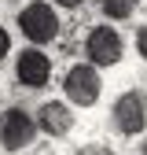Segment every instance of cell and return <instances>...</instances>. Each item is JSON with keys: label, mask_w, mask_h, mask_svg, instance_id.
<instances>
[{"label": "cell", "mask_w": 147, "mask_h": 155, "mask_svg": "<svg viewBox=\"0 0 147 155\" xmlns=\"http://www.w3.org/2000/svg\"><path fill=\"white\" fill-rule=\"evenodd\" d=\"M18 30H22L33 45H48L59 37V15H55L52 4L37 0V4H26L18 11Z\"/></svg>", "instance_id": "6da1fadb"}, {"label": "cell", "mask_w": 147, "mask_h": 155, "mask_svg": "<svg viewBox=\"0 0 147 155\" xmlns=\"http://www.w3.org/2000/svg\"><path fill=\"white\" fill-rule=\"evenodd\" d=\"M37 118L26 111V107H8L4 114H0V144H4L8 151H22L26 144H33L37 137Z\"/></svg>", "instance_id": "7a4b0ae2"}, {"label": "cell", "mask_w": 147, "mask_h": 155, "mask_svg": "<svg viewBox=\"0 0 147 155\" xmlns=\"http://www.w3.org/2000/svg\"><path fill=\"white\" fill-rule=\"evenodd\" d=\"M99 70L92 67V63H77V67H70L66 78H63V92H66V100L70 104H77V107H92L99 100Z\"/></svg>", "instance_id": "3957f363"}, {"label": "cell", "mask_w": 147, "mask_h": 155, "mask_svg": "<svg viewBox=\"0 0 147 155\" xmlns=\"http://www.w3.org/2000/svg\"><path fill=\"white\" fill-rule=\"evenodd\" d=\"M121 33H114L110 26H96V30H88V41H85V55H88V63L92 67H114L121 63Z\"/></svg>", "instance_id": "277c9868"}, {"label": "cell", "mask_w": 147, "mask_h": 155, "mask_svg": "<svg viewBox=\"0 0 147 155\" xmlns=\"http://www.w3.org/2000/svg\"><path fill=\"white\" fill-rule=\"evenodd\" d=\"M110 118H114V126L125 133V137L143 133V126H147V96L143 92H121L114 111H110Z\"/></svg>", "instance_id": "5b68a950"}, {"label": "cell", "mask_w": 147, "mask_h": 155, "mask_svg": "<svg viewBox=\"0 0 147 155\" xmlns=\"http://www.w3.org/2000/svg\"><path fill=\"white\" fill-rule=\"evenodd\" d=\"M15 74H18V81L30 85V89H44L52 81V59L41 52V48H26L22 55H18V63H15Z\"/></svg>", "instance_id": "8992f818"}, {"label": "cell", "mask_w": 147, "mask_h": 155, "mask_svg": "<svg viewBox=\"0 0 147 155\" xmlns=\"http://www.w3.org/2000/svg\"><path fill=\"white\" fill-rule=\"evenodd\" d=\"M37 126H41V133H48V137H66V133L74 129V114H70L66 104L48 100L41 111H37Z\"/></svg>", "instance_id": "52a82bcc"}, {"label": "cell", "mask_w": 147, "mask_h": 155, "mask_svg": "<svg viewBox=\"0 0 147 155\" xmlns=\"http://www.w3.org/2000/svg\"><path fill=\"white\" fill-rule=\"evenodd\" d=\"M99 11L107 18H114V22H121V18H129L136 11V0H99Z\"/></svg>", "instance_id": "ba28073f"}, {"label": "cell", "mask_w": 147, "mask_h": 155, "mask_svg": "<svg viewBox=\"0 0 147 155\" xmlns=\"http://www.w3.org/2000/svg\"><path fill=\"white\" fill-rule=\"evenodd\" d=\"M136 52L143 55V63H147V26H140V30H136Z\"/></svg>", "instance_id": "9c48e42d"}, {"label": "cell", "mask_w": 147, "mask_h": 155, "mask_svg": "<svg viewBox=\"0 0 147 155\" xmlns=\"http://www.w3.org/2000/svg\"><path fill=\"white\" fill-rule=\"evenodd\" d=\"M77 155H114V151L103 144H85V148H77Z\"/></svg>", "instance_id": "30bf717a"}, {"label": "cell", "mask_w": 147, "mask_h": 155, "mask_svg": "<svg viewBox=\"0 0 147 155\" xmlns=\"http://www.w3.org/2000/svg\"><path fill=\"white\" fill-rule=\"evenodd\" d=\"M8 52H11V33H8L4 26H0V59H4Z\"/></svg>", "instance_id": "8fae6325"}, {"label": "cell", "mask_w": 147, "mask_h": 155, "mask_svg": "<svg viewBox=\"0 0 147 155\" xmlns=\"http://www.w3.org/2000/svg\"><path fill=\"white\" fill-rule=\"evenodd\" d=\"M55 4H59V8H81L85 0H55Z\"/></svg>", "instance_id": "7c38bea8"}, {"label": "cell", "mask_w": 147, "mask_h": 155, "mask_svg": "<svg viewBox=\"0 0 147 155\" xmlns=\"http://www.w3.org/2000/svg\"><path fill=\"white\" fill-rule=\"evenodd\" d=\"M143 155H147V140H143Z\"/></svg>", "instance_id": "4fadbf2b"}]
</instances>
